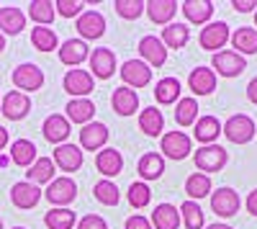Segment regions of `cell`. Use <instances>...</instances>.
I'll list each match as a JSON object with an SVG mask.
<instances>
[{"instance_id": "6da1fadb", "label": "cell", "mask_w": 257, "mask_h": 229, "mask_svg": "<svg viewBox=\"0 0 257 229\" xmlns=\"http://www.w3.org/2000/svg\"><path fill=\"white\" fill-rule=\"evenodd\" d=\"M254 132H257V127H254V121H252L247 113H234V116H229L226 124L221 127V134H224L229 142H234V144H247V142H252Z\"/></svg>"}, {"instance_id": "7a4b0ae2", "label": "cell", "mask_w": 257, "mask_h": 229, "mask_svg": "<svg viewBox=\"0 0 257 229\" xmlns=\"http://www.w3.org/2000/svg\"><path fill=\"white\" fill-rule=\"evenodd\" d=\"M47 201L54 206V209H67V203L75 201L77 196V183L67 175H62V178H54L49 185H47Z\"/></svg>"}, {"instance_id": "3957f363", "label": "cell", "mask_w": 257, "mask_h": 229, "mask_svg": "<svg viewBox=\"0 0 257 229\" xmlns=\"http://www.w3.org/2000/svg\"><path fill=\"white\" fill-rule=\"evenodd\" d=\"M193 160H196V168L208 175V173H219L226 165L229 155H226V150L221 147V144H206V147H198V152L193 155Z\"/></svg>"}, {"instance_id": "277c9868", "label": "cell", "mask_w": 257, "mask_h": 229, "mask_svg": "<svg viewBox=\"0 0 257 229\" xmlns=\"http://www.w3.org/2000/svg\"><path fill=\"white\" fill-rule=\"evenodd\" d=\"M211 70L219 72L221 77H237L247 70V59L242 54H237L234 49H224V52H216L211 59Z\"/></svg>"}, {"instance_id": "5b68a950", "label": "cell", "mask_w": 257, "mask_h": 229, "mask_svg": "<svg viewBox=\"0 0 257 229\" xmlns=\"http://www.w3.org/2000/svg\"><path fill=\"white\" fill-rule=\"evenodd\" d=\"M118 72H121V80L126 82V88H132V90H139L152 82V67L142 59H126Z\"/></svg>"}, {"instance_id": "8992f818", "label": "cell", "mask_w": 257, "mask_h": 229, "mask_svg": "<svg viewBox=\"0 0 257 229\" xmlns=\"http://www.w3.org/2000/svg\"><path fill=\"white\" fill-rule=\"evenodd\" d=\"M13 85L26 95L39 90L41 85H44V70H41L39 65H34V62H24V65H18L13 70Z\"/></svg>"}, {"instance_id": "52a82bcc", "label": "cell", "mask_w": 257, "mask_h": 229, "mask_svg": "<svg viewBox=\"0 0 257 229\" xmlns=\"http://www.w3.org/2000/svg\"><path fill=\"white\" fill-rule=\"evenodd\" d=\"M239 206H242V201H239V193L234 188H226L224 185L219 191H211V211L216 216L229 219L239 211Z\"/></svg>"}, {"instance_id": "ba28073f", "label": "cell", "mask_w": 257, "mask_h": 229, "mask_svg": "<svg viewBox=\"0 0 257 229\" xmlns=\"http://www.w3.org/2000/svg\"><path fill=\"white\" fill-rule=\"evenodd\" d=\"M160 150L170 160H185L193 152V142L185 132H167V134H162Z\"/></svg>"}, {"instance_id": "9c48e42d", "label": "cell", "mask_w": 257, "mask_h": 229, "mask_svg": "<svg viewBox=\"0 0 257 229\" xmlns=\"http://www.w3.org/2000/svg\"><path fill=\"white\" fill-rule=\"evenodd\" d=\"M231 39V34H229V26L224 24V21H213V24H206L203 29H201V36H198V44L206 49V52H213L216 54L226 41Z\"/></svg>"}, {"instance_id": "30bf717a", "label": "cell", "mask_w": 257, "mask_h": 229, "mask_svg": "<svg viewBox=\"0 0 257 229\" xmlns=\"http://www.w3.org/2000/svg\"><path fill=\"white\" fill-rule=\"evenodd\" d=\"M0 111H3V116L8 121H21L31 111V98L21 90H11V93H6L3 100H0Z\"/></svg>"}, {"instance_id": "8fae6325", "label": "cell", "mask_w": 257, "mask_h": 229, "mask_svg": "<svg viewBox=\"0 0 257 229\" xmlns=\"http://www.w3.org/2000/svg\"><path fill=\"white\" fill-rule=\"evenodd\" d=\"M108 142V127L100 121H90L80 129V150L88 152H100Z\"/></svg>"}, {"instance_id": "7c38bea8", "label": "cell", "mask_w": 257, "mask_h": 229, "mask_svg": "<svg viewBox=\"0 0 257 229\" xmlns=\"http://www.w3.org/2000/svg\"><path fill=\"white\" fill-rule=\"evenodd\" d=\"M62 85H64V90H67L72 98H88L93 93L95 80H93V75L88 70H77L75 67V70H70L67 75H64Z\"/></svg>"}, {"instance_id": "4fadbf2b", "label": "cell", "mask_w": 257, "mask_h": 229, "mask_svg": "<svg viewBox=\"0 0 257 229\" xmlns=\"http://www.w3.org/2000/svg\"><path fill=\"white\" fill-rule=\"evenodd\" d=\"M139 54H142V62H147L149 67H162L167 62V47L162 44V39L157 36H142L139 41Z\"/></svg>"}, {"instance_id": "5bb4252c", "label": "cell", "mask_w": 257, "mask_h": 229, "mask_svg": "<svg viewBox=\"0 0 257 229\" xmlns=\"http://www.w3.org/2000/svg\"><path fill=\"white\" fill-rule=\"evenodd\" d=\"M54 165L59 170H64V173H75V170H80L82 168V150L77 147V144H59V147H54Z\"/></svg>"}, {"instance_id": "9a60e30c", "label": "cell", "mask_w": 257, "mask_h": 229, "mask_svg": "<svg viewBox=\"0 0 257 229\" xmlns=\"http://www.w3.org/2000/svg\"><path fill=\"white\" fill-rule=\"evenodd\" d=\"M41 193L39 191V185H34V183H29V180H21V183H16L13 188H11V201H13V206L16 209H34V206L41 201Z\"/></svg>"}, {"instance_id": "2e32d148", "label": "cell", "mask_w": 257, "mask_h": 229, "mask_svg": "<svg viewBox=\"0 0 257 229\" xmlns=\"http://www.w3.org/2000/svg\"><path fill=\"white\" fill-rule=\"evenodd\" d=\"M90 75L98 80H108L116 72V54L111 49H93L90 52Z\"/></svg>"}, {"instance_id": "e0dca14e", "label": "cell", "mask_w": 257, "mask_h": 229, "mask_svg": "<svg viewBox=\"0 0 257 229\" xmlns=\"http://www.w3.org/2000/svg\"><path fill=\"white\" fill-rule=\"evenodd\" d=\"M88 57H90V49H88V44H85L82 39H67L59 47V62H62V65H67V67H72V70L77 65H82Z\"/></svg>"}, {"instance_id": "ac0fdd59", "label": "cell", "mask_w": 257, "mask_h": 229, "mask_svg": "<svg viewBox=\"0 0 257 229\" xmlns=\"http://www.w3.org/2000/svg\"><path fill=\"white\" fill-rule=\"evenodd\" d=\"M77 31L82 39H100L105 34V18L98 11H82L77 16Z\"/></svg>"}, {"instance_id": "d6986e66", "label": "cell", "mask_w": 257, "mask_h": 229, "mask_svg": "<svg viewBox=\"0 0 257 229\" xmlns=\"http://www.w3.org/2000/svg\"><path fill=\"white\" fill-rule=\"evenodd\" d=\"M95 168H98L100 175H105V178L111 180L113 175H118L123 170V157H121V152L116 147H103L95 155Z\"/></svg>"}, {"instance_id": "ffe728a7", "label": "cell", "mask_w": 257, "mask_h": 229, "mask_svg": "<svg viewBox=\"0 0 257 229\" xmlns=\"http://www.w3.org/2000/svg\"><path fill=\"white\" fill-rule=\"evenodd\" d=\"M41 132H44V139L52 142V144H64V139L70 137V121L67 116H62V113H52L44 119V127H41Z\"/></svg>"}, {"instance_id": "44dd1931", "label": "cell", "mask_w": 257, "mask_h": 229, "mask_svg": "<svg viewBox=\"0 0 257 229\" xmlns=\"http://www.w3.org/2000/svg\"><path fill=\"white\" fill-rule=\"evenodd\" d=\"M111 106H113V111L118 116H132L139 108V93L132 90V88H126V85H121L111 95Z\"/></svg>"}, {"instance_id": "7402d4cb", "label": "cell", "mask_w": 257, "mask_h": 229, "mask_svg": "<svg viewBox=\"0 0 257 229\" xmlns=\"http://www.w3.org/2000/svg\"><path fill=\"white\" fill-rule=\"evenodd\" d=\"M24 29H26V16H24V11L16 8V6L0 8V34L18 36Z\"/></svg>"}, {"instance_id": "603a6c76", "label": "cell", "mask_w": 257, "mask_h": 229, "mask_svg": "<svg viewBox=\"0 0 257 229\" xmlns=\"http://www.w3.org/2000/svg\"><path fill=\"white\" fill-rule=\"evenodd\" d=\"M188 88L196 95H208L216 90V72L211 67H196L188 77Z\"/></svg>"}, {"instance_id": "cb8c5ba5", "label": "cell", "mask_w": 257, "mask_h": 229, "mask_svg": "<svg viewBox=\"0 0 257 229\" xmlns=\"http://www.w3.org/2000/svg\"><path fill=\"white\" fill-rule=\"evenodd\" d=\"M144 13L149 16L152 24H173V16L178 13V3L175 0H149L144 6Z\"/></svg>"}, {"instance_id": "d4e9b609", "label": "cell", "mask_w": 257, "mask_h": 229, "mask_svg": "<svg viewBox=\"0 0 257 229\" xmlns=\"http://www.w3.org/2000/svg\"><path fill=\"white\" fill-rule=\"evenodd\" d=\"M219 134H221V124H219L216 116H201L193 124V137H196L203 147L206 144H216Z\"/></svg>"}, {"instance_id": "484cf974", "label": "cell", "mask_w": 257, "mask_h": 229, "mask_svg": "<svg viewBox=\"0 0 257 229\" xmlns=\"http://www.w3.org/2000/svg\"><path fill=\"white\" fill-rule=\"evenodd\" d=\"M149 224H152V229H178L180 226V211L173 203H157Z\"/></svg>"}, {"instance_id": "4316f807", "label": "cell", "mask_w": 257, "mask_h": 229, "mask_svg": "<svg viewBox=\"0 0 257 229\" xmlns=\"http://www.w3.org/2000/svg\"><path fill=\"white\" fill-rule=\"evenodd\" d=\"M67 121H75V124H90L93 116H95V103L90 98H72L67 103Z\"/></svg>"}, {"instance_id": "83f0119b", "label": "cell", "mask_w": 257, "mask_h": 229, "mask_svg": "<svg viewBox=\"0 0 257 229\" xmlns=\"http://www.w3.org/2000/svg\"><path fill=\"white\" fill-rule=\"evenodd\" d=\"M180 11L185 13V18L190 24H208L213 16V3L211 0H185L180 6Z\"/></svg>"}, {"instance_id": "f1b7e54d", "label": "cell", "mask_w": 257, "mask_h": 229, "mask_svg": "<svg viewBox=\"0 0 257 229\" xmlns=\"http://www.w3.org/2000/svg\"><path fill=\"white\" fill-rule=\"evenodd\" d=\"M231 47L237 54H257V29H249V26H242L231 34Z\"/></svg>"}, {"instance_id": "f546056e", "label": "cell", "mask_w": 257, "mask_h": 229, "mask_svg": "<svg viewBox=\"0 0 257 229\" xmlns=\"http://www.w3.org/2000/svg\"><path fill=\"white\" fill-rule=\"evenodd\" d=\"M11 160L18 168H31L36 162V144L31 139H16L11 144Z\"/></svg>"}, {"instance_id": "4dcf8cb0", "label": "cell", "mask_w": 257, "mask_h": 229, "mask_svg": "<svg viewBox=\"0 0 257 229\" xmlns=\"http://www.w3.org/2000/svg\"><path fill=\"white\" fill-rule=\"evenodd\" d=\"M180 90H183V85L178 77H162L155 85V98L162 106H173L175 100H180Z\"/></svg>"}, {"instance_id": "1f68e13d", "label": "cell", "mask_w": 257, "mask_h": 229, "mask_svg": "<svg viewBox=\"0 0 257 229\" xmlns=\"http://www.w3.org/2000/svg\"><path fill=\"white\" fill-rule=\"evenodd\" d=\"M162 44L167 49H183L188 44V39H190V29L185 24H167L162 29Z\"/></svg>"}, {"instance_id": "d6a6232c", "label": "cell", "mask_w": 257, "mask_h": 229, "mask_svg": "<svg viewBox=\"0 0 257 229\" xmlns=\"http://www.w3.org/2000/svg\"><path fill=\"white\" fill-rule=\"evenodd\" d=\"M54 160L52 157H36V162L31 165V168L26 170V178L29 183L39 185V183H52L54 180Z\"/></svg>"}, {"instance_id": "836d02e7", "label": "cell", "mask_w": 257, "mask_h": 229, "mask_svg": "<svg viewBox=\"0 0 257 229\" xmlns=\"http://www.w3.org/2000/svg\"><path fill=\"white\" fill-rule=\"evenodd\" d=\"M137 170H139V175L144 180H157L165 173V160H162L160 152H147V155H142Z\"/></svg>"}, {"instance_id": "e575fe53", "label": "cell", "mask_w": 257, "mask_h": 229, "mask_svg": "<svg viewBox=\"0 0 257 229\" xmlns=\"http://www.w3.org/2000/svg\"><path fill=\"white\" fill-rule=\"evenodd\" d=\"M139 127H142V132H144L147 137L162 134V129H165V116H162V111H157V106L144 108V111L139 113Z\"/></svg>"}, {"instance_id": "d590c367", "label": "cell", "mask_w": 257, "mask_h": 229, "mask_svg": "<svg viewBox=\"0 0 257 229\" xmlns=\"http://www.w3.org/2000/svg\"><path fill=\"white\" fill-rule=\"evenodd\" d=\"M185 193L190 201H201V198L211 196V178L206 173H193L185 180Z\"/></svg>"}, {"instance_id": "8d00e7d4", "label": "cell", "mask_w": 257, "mask_h": 229, "mask_svg": "<svg viewBox=\"0 0 257 229\" xmlns=\"http://www.w3.org/2000/svg\"><path fill=\"white\" fill-rule=\"evenodd\" d=\"M31 44H34V49H39V52H54V49L59 47V39H57L54 29H49V26H36V29H31Z\"/></svg>"}, {"instance_id": "74e56055", "label": "cell", "mask_w": 257, "mask_h": 229, "mask_svg": "<svg viewBox=\"0 0 257 229\" xmlns=\"http://www.w3.org/2000/svg\"><path fill=\"white\" fill-rule=\"evenodd\" d=\"M93 196H95V201H100L103 206H118V201H121L118 185H116L113 180H108V178H103V180H98V183L93 185Z\"/></svg>"}, {"instance_id": "f35d334b", "label": "cell", "mask_w": 257, "mask_h": 229, "mask_svg": "<svg viewBox=\"0 0 257 229\" xmlns=\"http://www.w3.org/2000/svg\"><path fill=\"white\" fill-rule=\"evenodd\" d=\"M198 121V100L196 98H180L175 108V124L178 127H193Z\"/></svg>"}, {"instance_id": "ab89813d", "label": "cell", "mask_w": 257, "mask_h": 229, "mask_svg": "<svg viewBox=\"0 0 257 229\" xmlns=\"http://www.w3.org/2000/svg\"><path fill=\"white\" fill-rule=\"evenodd\" d=\"M180 221L185 224V229H203V209L196 201H183L180 203Z\"/></svg>"}, {"instance_id": "60d3db41", "label": "cell", "mask_w": 257, "mask_h": 229, "mask_svg": "<svg viewBox=\"0 0 257 229\" xmlns=\"http://www.w3.org/2000/svg\"><path fill=\"white\" fill-rule=\"evenodd\" d=\"M54 3L52 0H34V3H29V16L31 21H36L39 26H49L54 21Z\"/></svg>"}, {"instance_id": "b9f144b4", "label": "cell", "mask_w": 257, "mask_h": 229, "mask_svg": "<svg viewBox=\"0 0 257 229\" xmlns=\"http://www.w3.org/2000/svg\"><path fill=\"white\" fill-rule=\"evenodd\" d=\"M47 229H72L75 226V211L70 209H49L44 214Z\"/></svg>"}, {"instance_id": "7bdbcfd3", "label": "cell", "mask_w": 257, "mask_h": 229, "mask_svg": "<svg viewBox=\"0 0 257 229\" xmlns=\"http://www.w3.org/2000/svg\"><path fill=\"white\" fill-rule=\"evenodd\" d=\"M149 201H152V191H149V185L144 180L128 185V203H132L134 209H144Z\"/></svg>"}, {"instance_id": "ee69618b", "label": "cell", "mask_w": 257, "mask_h": 229, "mask_svg": "<svg viewBox=\"0 0 257 229\" xmlns=\"http://www.w3.org/2000/svg\"><path fill=\"white\" fill-rule=\"evenodd\" d=\"M144 6L147 3H142V0H116V3H113L116 13L121 18H126V21H137L144 13Z\"/></svg>"}, {"instance_id": "f6af8a7d", "label": "cell", "mask_w": 257, "mask_h": 229, "mask_svg": "<svg viewBox=\"0 0 257 229\" xmlns=\"http://www.w3.org/2000/svg\"><path fill=\"white\" fill-rule=\"evenodd\" d=\"M54 11H57L62 18H75V16L82 13V3H77V0H57Z\"/></svg>"}, {"instance_id": "bcb514c9", "label": "cell", "mask_w": 257, "mask_h": 229, "mask_svg": "<svg viewBox=\"0 0 257 229\" xmlns=\"http://www.w3.org/2000/svg\"><path fill=\"white\" fill-rule=\"evenodd\" d=\"M77 229H108V224H105V219L98 216V214H88L77 221Z\"/></svg>"}, {"instance_id": "7dc6e473", "label": "cell", "mask_w": 257, "mask_h": 229, "mask_svg": "<svg viewBox=\"0 0 257 229\" xmlns=\"http://www.w3.org/2000/svg\"><path fill=\"white\" fill-rule=\"evenodd\" d=\"M123 229H152V224H149V219H147V216L134 214V216H128V219H126Z\"/></svg>"}, {"instance_id": "c3c4849f", "label": "cell", "mask_w": 257, "mask_h": 229, "mask_svg": "<svg viewBox=\"0 0 257 229\" xmlns=\"http://www.w3.org/2000/svg\"><path fill=\"white\" fill-rule=\"evenodd\" d=\"M231 8L237 11V13H249L252 8H257V0H234Z\"/></svg>"}, {"instance_id": "681fc988", "label": "cell", "mask_w": 257, "mask_h": 229, "mask_svg": "<svg viewBox=\"0 0 257 229\" xmlns=\"http://www.w3.org/2000/svg\"><path fill=\"white\" fill-rule=\"evenodd\" d=\"M244 206H247V211L252 214V216H257V188L247 196V201H244Z\"/></svg>"}, {"instance_id": "f907efd6", "label": "cell", "mask_w": 257, "mask_h": 229, "mask_svg": "<svg viewBox=\"0 0 257 229\" xmlns=\"http://www.w3.org/2000/svg\"><path fill=\"white\" fill-rule=\"evenodd\" d=\"M247 98L257 106V77H252V80H249V85H247Z\"/></svg>"}, {"instance_id": "816d5d0a", "label": "cell", "mask_w": 257, "mask_h": 229, "mask_svg": "<svg viewBox=\"0 0 257 229\" xmlns=\"http://www.w3.org/2000/svg\"><path fill=\"white\" fill-rule=\"evenodd\" d=\"M8 144V132H6V127H0V150H3Z\"/></svg>"}, {"instance_id": "f5cc1de1", "label": "cell", "mask_w": 257, "mask_h": 229, "mask_svg": "<svg viewBox=\"0 0 257 229\" xmlns=\"http://www.w3.org/2000/svg\"><path fill=\"white\" fill-rule=\"evenodd\" d=\"M206 229H234V226H229V224H221V221H216V224H211V226H206Z\"/></svg>"}, {"instance_id": "db71d44e", "label": "cell", "mask_w": 257, "mask_h": 229, "mask_svg": "<svg viewBox=\"0 0 257 229\" xmlns=\"http://www.w3.org/2000/svg\"><path fill=\"white\" fill-rule=\"evenodd\" d=\"M3 49H6V36L0 34V52H3Z\"/></svg>"}, {"instance_id": "11a10c76", "label": "cell", "mask_w": 257, "mask_h": 229, "mask_svg": "<svg viewBox=\"0 0 257 229\" xmlns=\"http://www.w3.org/2000/svg\"><path fill=\"white\" fill-rule=\"evenodd\" d=\"M11 229H26V226H11Z\"/></svg>"}, {"instance_id": "9f6ffc18", "label": "cell", "mask_w": 257, "mask_h": 229, "mask_svg": "<svg viewBox=\"0 0 257 229\" xmlns=\"http://www.w3.org/2000/svg\"><path fill=\"white\" fill-rule=\"evenodd\" d=\"M254 26H257V13H254Z\"/></svg>"}, {"instance_id": "6f0895ef", "label": "cell", "mask_w": 257, "mask_h": 229, "mask_svg": "<svg viewBox=\"0 0 257 229\" xmlns=\"http://www.w3.org/2000/svg\"><path fill=\"white\" fill-rule=\"evenodd\" d=\"M0 229H3V219H0Z\"/></svg>"}, {"instance_id": "680465c9", "label": "cell", "mask_w": 257, "mask_h": 229, "mask_svg": "<svg viewBox=\"0 0 257 229\" xmlns=\"http://www.w3.org/2000/svg\"><path fill=\"white\" fill-rule=\"evenodd\" d=\"M0 100H3V98H0Z\"/></svg>"}]
</instances>
